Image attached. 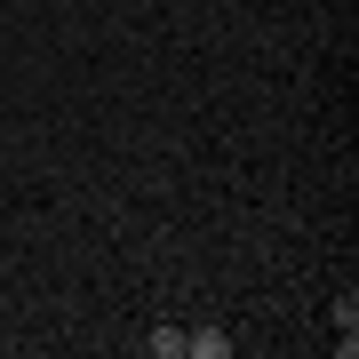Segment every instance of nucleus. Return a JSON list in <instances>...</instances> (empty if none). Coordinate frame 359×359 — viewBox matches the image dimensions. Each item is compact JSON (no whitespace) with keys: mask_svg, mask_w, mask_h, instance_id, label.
Wrapping results in <instances>:
<instances>
[{"mask_svg":"<svg viewBox=\"0 0 359 359\" xmlns=\"http://www.w3.org/2000/svg\"><path fill=\"white\" fill-rule=\"evenodd\" d=\"M184 351H192V359H224L231 335H224V327H200V335H184Z\"/></svg>","mask_w":359,"mask_h":359,"instance_id":"obj_1","label":"nucleus"},{"mask_svg":"<svg viewBox=\"0 0 359 359\" xmlns=\"http://www.w3.org/2000/svg\"><path fill=\"white\" fill-rule=\"evenodd\" d=\"M335 335H344V351L359 344V304H351V295H335Z\"/></svg>","mask_w":359,"mask_h":359,"instance_id":"obj_2","label":"nucleus"},{"mask_svg":"<svg viewBox=\"0 0 359 359\" xmlns=\"http://www.w3.org/2000/svg\"><path fill=\"white\" fill-rule=\"evenodd\" d=\"M152 359H184V327H152Z\"/></svg>","mask_w":359,"mask_h":359,"instance_id":"obj_3","label":"nucleus"}]
</instances>
